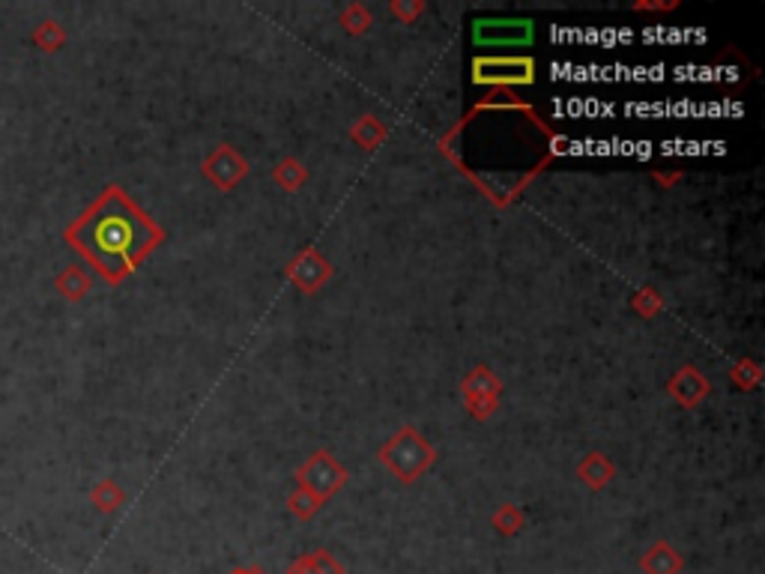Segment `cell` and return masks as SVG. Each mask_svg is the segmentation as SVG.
Masks as SVG:
<instances>
[{"label": "cell", "mask_w": 765, "mask_h": 574, "mask_svg": "<svg viewBox=\"0 0 765 574\" xmlns=\"http://www.w3.org/2000/svg\"><path fill=\"white\" fill-rule=\"evenodd\" d=\"M536 37L530 19H479L472 24V42L488 49H520Z\"/></svg>", "instance_id": "obj_2"}, {"label": "cell", "mask_w": 765, "mask_h": 574, "mask_svg": "<svg viewBox=\"0 0 765 574\" xmlns=\"http://www.w3.org/2000/svg\"><path fill=\"white\" fill-rule=\"evenodd\" d=\"M472 81L476 84H532L536 81V63L530 58H479L472 63Z\"/></svg>", "instance_id": "obj_3"}, {"label": "cell", "mask_w": 765, "mask_h": 574, "mask_svg": "<svg viewBox=\"0 0 765 574\" xmlns=\"http://www.w3.org/2000/svg\"><path fill=\"white\" fill-rule=\"evenodd\" d=\"M67 237L105 276L118 278L135 267V260L147 252L153 230L147 218L135 207H129L123 195H118V188H111V195L99 201L88 216H81Z\"/></svg>", "instance_id": "obj_1"}]
</instances>
